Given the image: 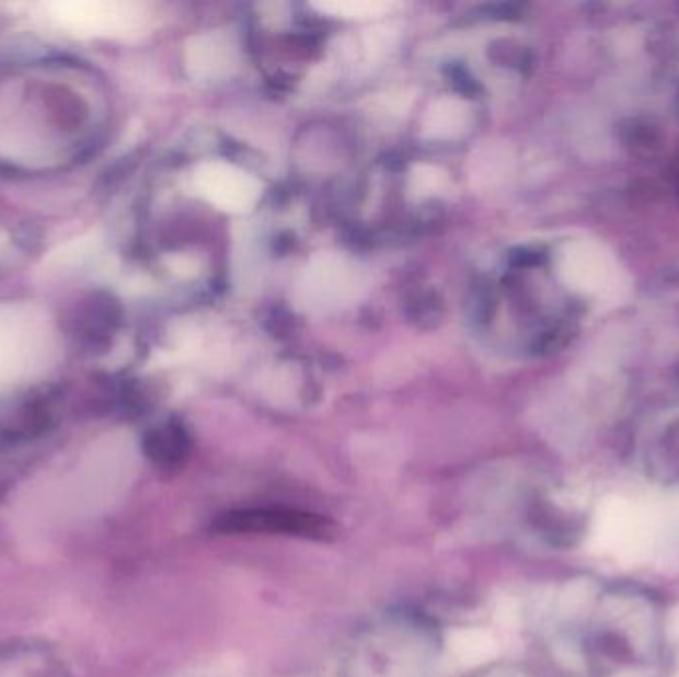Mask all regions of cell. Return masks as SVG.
<instances>
[{"mask_svg": "<svg viewBox=\"0 0 679 677\" xmlns=\"http://www.w3.org/2000/svg\"><path fill=\"white\" fill-rule=\"evenodd\" d=\"M620 139L630 156L644 161H654L664 151V131L654 119L647 117H630L620 126Z\"/></svg>", "mask_w": 679, "mask_h": 677, "instance_id": "5b68a950", "label": "cell"}, {"mask_svg": "<svg viewBox=\"0 0 679 677\" xmlns=\"http://www.w3.org/2000/svg\"><path fill=\"white\" fill-rule=\"evenodd\" d=\"M676 114L679 117V85H678V94H676Z\"/></svg>", "mask_w": 679, "mask_h": 677, "instance_id": "52a82bcc", "label": "cell"}, {"mask_svg": "<svg viewBox=\"0 0 679 677\" xmlns=\"http://www.w3.org/2000/svg\"><path fill=\"white\" fill-rule=\"evenodd\" d=\"M360 286V273L348 259L320 254L298 283V298L310 310H330L350 302Z\"/></svg>", "mask_w": 679, "mask_h": 677, "instance_id": "7a4b0ae2", "label": "cell"}, {"mask_svg": "<svg viewBox=\"0 0 679 677\" xmlns=\"http://www.w3.org/2000/svg\"><path fill=\"white\" fill-rule=\"evenodd\" d=\"M312 7L330 16L348 21H370L393 9L392 2L380 0H330V2H314Z\"/></svg>", "mask_w": 679, "mask_h": 677, "instance_id": "8992f818", "label": "cell"}, {"mask_svg": "<svg viewBox=\"0 0 679 677\" xmlns=\"http://www.w3.org/2000/svg\"><path fill=\"white\" fill-rule=\"evenodd\" d=\"M195 187L205 202L231 215L251 211L263 195L255 175L225 161L202 163L195 171Z\"/></svg>", "mask_w": 679, "mask_h": 677, "instance_id": "3957f363", "label": "cell"}, {"mask_svg": "<svg viewBox=\"0 0 679 677\" xmlns=\"http://www.w3.org/2000/svg\"><path fill=\"white\" fill-rule=\"evenodd\" d=\"M221 532H265L300 539L330 540L338 535L336 523L298 508H244L227 513L217 520Z\"/></svg>", "mask_w": 679, "mask_h": 677, "instance_id": "6da1fadb", "label": "cell"}, {"mask_svg": "<svg viewBox=\"0 0 679 677\" xmlns=\"http://www.w3.org/2000/svg\"><path fill=\"white\" fill-rule=\"evenodd\" d=\"M187 64L195 78L219 80L233 72L237 66V46L227 34L207 32L193 41L187 53Z\"/></svg>", "mask_w": 679, "mask_h": 677, "instance_id": "277c9868", "label": "cell"}]
</instances>
